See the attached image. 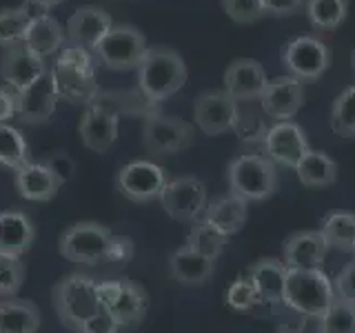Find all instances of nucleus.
Segmentation results:
<instances>
[{
	"mask_svg": "<svg viewBox=\"0 0 355 333\" xmlns=\"http://www.w3.org/2000/svg\"><path fill=\"white\" fill-rule=\"evenodd\" d=\"M53 80L58 87V96L76 105H92L98 96L96 80V58L89 49L78 44H67L58 51L53 62Z\"/></svg>",
	"mask_w": 355,
	"mask_h": 333,
	"instance_id": "f257e3e1",
	"label": "nucleus"
},
{
	"mask_svg": "<svg viewBox=\"0 0 355 333\" xmlns=\"http://www.w3.org/2000/svg\"><path fill=\"white\" fill-rule=\"evenodd\" d=\"M187 65L182 56L169 47H149L138 65V87L149 103L178 94L187 83Z\"/></svg>",
	"mask_w": 355,
	"mask_h": 333,
	"instance_id": "f03ea898",
	"label": "nucleus"
},
{
	"mask_svg": "<svg viewBox=\"0 0 355 333\" xmlns=\"http://www.w3.org/2000/svg\"><path fill=\"white\" fill-rule=\"evenodd\" d=\"M53 309L67 329L80 331L85 322L103 309L98 282L83 273L64 275L53 287Z\"/></svg>",
	"mask_w": 355,
	"mask_h": 333,
	"instance_id": "7ed1b4c3",
	"label": "nucleus"
},
{
	"mask_svg": "<svg viewBox=\"0 0 355 333\" xmlns=\"http://www.w3.org/2000/svg\"><path fill=\"white\" fill-rule=\"evenodd\" d=\"M336 300L333 280L322 269H286L284 305L306 318H322Z\"/></svg>",
	"mask_w": 355,
	"mask_h": 333,
	"instance_id": "20e7f679",
	"label": "nucleus"
},
{
	"mask_svg": "<svg viewBox=\"0 0 355 333\" xmlns=\"http://www.w3.org/2000/svg\"><path fill=\"white\" fill-rule=\"evenodd\" d=\"M227 180L231 194L240 196L247 203H262L271 198L277 189L275 164L258 153H244L231 160L227 166Z\"/></svg>",
	"mask_w": 355,
	"mask_h": 333,
	"instance_id": "39448f33",
	"label": "nucleus"
},
{
	"mask_svg": "<svg viewBox=\"0 0 355 333\" xmlns=\"http://www.w3.org/2000/svg\"><path fill=\"white\" fill-rule=\"evenodd\" d=\"M147 38L142 36V31L131 25H114L107 36L98 42L94 49V56L100 65H105L107 69L125 71L138 67L147 53Z\"/></svg>",
	"mask_w": 355,
	"mask_h": 333,
	"instance_id": "423d86ee",
	"label": "nucleus"
},
{
	"mask_svg": "<svg viewBox=\"0 0 355 333\" xmlns=\"http://www.w3.org/2000/svg\"><path fill=\"white\" fill-rule=\"evenodd\" d=\"M111 240H114V233L100 222H78L62 233L58 247L67 260L98 264L109 258Z\"/></svg>",
	"mask_w": 355,
	"mask_h": 333,
	"instance_id": "0eeeda50",
	"label": "nucleus"
},
{
	"mask_svg": "<svg viewBox=\"0 0 355 333\" xmlns=\"http://www.w3.org/2000/svg\"><path fill=\"white\" fill-rule=\"evenodd\" d=\"M193 125L173 116H149L142 125V147L149 155H171L191 147Z\"/></svg>",
	"mask_w": 355,
	"mask_h": 333,
	"instance_id": "6e6552de",
	"label": "nucleus"
},
{
	"mask_svg": "<svg viewBox=\"0 0 355 333\" xmlns=\"http://www.w3.org/2000/svg\"><path fill=\"white\" fill-rule=\"evenodd\" d=\"M280 58L288 69V76L302 83L318 80L331 67V49L324 40L315 36H297L284 44Z\"/></svg>",
	"mask_w": 355,
	"mask_h": 333,
	"instance_id": "1a4fd4ad",
	"label": "nucleus"
},
{
	"mask_svg": "<svg viewBox=\"0 0 355 333\" xmlns=\"http://www.w3.org/2000/svg\"><path fill=\"white\" fill-rule=\"evenodd\" d=\"M158 200L166 214L180 222H198L209 205L205 182L198 180L193 176H182V178H173V180H166Z\"/></svg>",
	"mask_w": 355,
	"mask_h": 333,
	"instance_id": "9d476101",
	"label": "nucleus"
},
{
	"mask_svg": "<svg viewBox=\"0 0 355 333\" xmlns=\"http://www.w3.org/2000/svg\"><path fill=\"white\" fill-rule=\"evenodd\" d=\"M103 307L118 320L120 327H133L147 314V296L131 280L98 282Z\"/></svg>",
	"mask_w": 355,
	"mask_h": 333,
	"instance_id": "9b49d317",
	"label": "nucleus"
},
{
	"mask_svg": "<svg viewBox=\"0 0 355 333\" xmlns=\"http://www.w3.org/2000/svg\"><path fill=\"white\" fill-rule=\"evenodd\" d=\"M118 191L131 203H151L160 198L166 185V173L151 160H133L118 171Z\"/></svg>",
	"mask_w": 355,
	"mask_h": 333,
	"instance_id": "f8f14e48",
	"label": "nucleus"
},
{
	"mask_svg": "<svg viewBox=\"0 0 355 333\" xmlns=\"http://www.w3.org/2000/svg\"><path fill=\"white\" fill-rule=\"evenodd\" d=\"M238 118V100H233L227 92H205L193 103L196 127L207 136H220V133L236 129Z\"/></svg>",
	"mask_w": 355,
	"mask_h": 333,
	"instance_id": "ddd939ff",
	"label": "nucleus"
},
{
	"mask_svg": "<svg viewBox=\"0 0 355 333\" xmlns=\"http://www.w3.org/2000/svg\"><path fill=\"white\" fill-rule=\"evenodd\" d=\"M262 142H264L266 158L273 164L291 166V169H295L300 160L311 151L304 131L291 120H282L271 125Z\"/></svg>",
	"mask_w": 355,
	"mask_h": 333,
	"instance_id": "4468645a",
	"label": "nucleus"
},
{
	"mask_svg": "<svg viewBox=\"0 0 355 333\" xmlns=\"http://www.w3.org/2000/svg\"><path fill=\"white\" fill-rule=\"evenodd\" d=\"M47 71L49 67L44 65V58L33 53L25 42L5 47L3 56H0V76L16 94L33 85Z\"/></svg>",
	"mask_w": 355,
	"mask_h": 333,
	"instance_id": "2eb2a0df",
	"label": "nucleus"
},
{
	"mask_svg": "<svg viewBox=\"0 0 355 333\" xmlns=\"http://www.w3.org/2000/svg\"><path fill=\"white\" fill-rule=\"evenodd\" d=\"M58 87H55L53 74L51 69L38 78L36 83L29 85L27 89L14 94L16 100V116L22 122H29V125H40V122H47L53 111L55 103H58Z\"/></svg>",
	"mask_w": 355,
	"mask_h": 333,
	"instance_id": "dca6fc26",
	"label": "nucleus"
},
{
	"mask_svg": "<svg viewBox=\"0 0 355 333\" xmlns=\"http://www.w3.org/2000/svg\"><path fill=\"white\" fill-rule=\"evenodd\" d=\"M304 105V85L293 76H277L269 80L260 96V107L269 118L291 120Z\"/></svg>",
	"mask_w": 355,
	"mask_h": 333,
	"instance_id": "f3484780",
	"label": "nucleus"
},
{
	"mask_svg": "<svg viewBox=\"0 0 355 333\" xmlns=\"http://www.w3.org/2000/svg\"><path fill=\"white\" fill-rule=\"evenodd\" d=\"M78 133H80V140L87 149L105 153L114 147L118 138V114L105 105L92 103L80 118Z\"/></svg>",
	"mask_w": 355,
	"mask_h": 333,
	"instance_id": "a211bd4d",
	"label": "nucleus"
},
{
	"mask_svg": "<svg viewBox=\"0 0 355 333\" xmlns=\"http://www.w3.org/2000/svg\"><path fill=\"white\" fill-rule=\"evenodd\" d=\"M111 27H114V20L103 7L85 5L78 7L71 18L67 20V36H69L71 44L94 51L98 42L111 31Z\"/></svg>",
	"mask_w": 355,
	"mask_h": 333,
	"instance_id": "6ab92c4d",
	"label": "nucleus"
},
{
	"mask_svg": "<svg viewBox=\"0 0 355 333\" xmlns=\"http://www.w3.org/2000/svg\"><path fill=\"white\" fill-rule=\"evenodd\" d=\"M269 85L264 67L253 58H236L225 71V92L233 100H260Z\"/></svg>",
	"mask_w": 355,
	"mask_h": 333,
	"instance_id": "aec40b11",
	"label": "nucleus"
},
{
	"mask_svg": "<svg viewBox=\"0 0 355 333\" xmlns=\"http://www.w3.org/2000/svg\"><path fill=\"white\" fill-rule=\"evenodd\" d=\"M327 251H329V244L324 242L320 231H300L286 240L282 262L288 271L322 269Z\"/></svg>",
	"mask_w": 355,
	"mask_h": 333,
	"instance_id": "412c9836",
	"label": "nucleus"
},
{
	"mask_svg": "<svg viewBox=\"0 0 355 333\" xmlns=\"http://www.w3.org/2000/svg\"><path fill=\"white\" fill-rule=\"evenodd\" d=\"M36 240V227L27 214L9 209L0 214V255L20 258Z\"/></svg>",
	"mask_w": 355,
	"mask_h": 333,
	"instance_id": "4be33fe9",
	"label": "nucleus"
},
{
	"mask_svg": "<svg viewBox=\"0 0 355 333\" xmlns=\"http://www.w3.org/2000/svg\"><path fill=\"white\" fill-rule=\"evenodd\" d=\"M247 211H249L247 200H242L240 196L229 191L227 196H220L214 200V203L207 205L202 220L214 229H218L222 236L231 238L244 227V222H247Z\"/></svg>",
	"mask_w": 355,
	"mask_h": 333,
	"instance_id": "5701e85b",
	"label": "nucleus"
},
{
	"mask_svg": "<svg viewBox=\"0 0 355 333\" xmlns=\"http://www.w3.org/2000/svg\"><path fill=\"white\" fill-rule=\"evenodd\" d=\"M16 187H18V194L25 200H31V203H47V200H51L58 194V189L62 185L58 178L38 160V162H27L25 166H20L16 171Z\"/></svg>",
	"mask_w": 355,
	"mask_h": 333,
	"instance_id": "b1692460",
	"label": "nucleus"
},
{
	"mask_svg": "<svg viewBox=\"0 0 355 333\" xmlns=\"http://www.w3.org/2000/svg\"><path fill=\"white\" fill-rule=\"evenodd\" d=\"M249 278L258 289L262 302H284V284H286V266L277 258H260L249 266Z\"/></svg>",
	"mask_w": 355,
	"mask_h": 333,
	"instance_id": "393cba45",
	"label": "nucleus"
},
{
	"mask_svg": "<svg viewBox=\"0 0 355 333\" xmlns=\"http://www.w3.org/2000/svg\"><path fill=\"white\" fill-rule=\"evenodd\" d=\"M214 264L216 260H209L205 255H200L196 251H191L189 247H182L171 253L169 258V273L173 280H178L180 284H205L211 275H214Z\"/></svg>",
	"mask_w": 355,
	"mask_h": 333,
	"instance_id": "a878e982",
	"label": "nucleus"
},
{
	"mask_svg": "<svg viewBox=\"0 0 355 333\" xmlns=\"http://www.w3.org/2000/svg\"><path fill=\"white\" fill-rule=\"evenodd\" d=\"M40 311L29 300H0V333H36Z\"/></svg>",
	"mask_w": 355,
	"mask_h": 333,
	"instance_id": "bb28decb",
	"label": "nucleus"
},
{
	"mask_svg": "<svg viewBox=\"0 0 355 333\" xmlns=\"http://www.w3.org/2000/svg\"><path fill=\"white\" fill-rule=\"evenodd\" d=\"M295 173L304 187H331L338 180V164L329 153L311 149L295 166Z\"/></svg>",
	"mask_w": 355,
	"mask_h": 333,
	"instance_id": "cd10ccee",
	"label": "nucleus"
},
{
	"mask_svg": "<svg viewBox=\"0 0 355 333\" xmlns=\"http://www.w3.org/2000/svg\"><path fill=\"white\" fill-rule=\"evenodd\" d=\"M25 44L33 53H38L40 58H47V56H53L62 49L64 29L60 27V22L51 16L42 18V20H33L27 31Z\"/></svg>",
	"mask_w": 355,
	"mask_h": 333,
	"instance_id": "c85d7f7f",
	"label": "nucleus"
},
{
	"mask_svg": "<svg viewBox=\"0 0 355 333\" xmlns=\"http://www.w3.org/2000/svg\"><path fill=\"white\" fill-rule=\"evenodd\" d=\"M320 233L329 249H340L355 253V214H347V211H333L324 218L320 227Z\"/></svg>",
	"mask_w": 355,
	"mask_h": 333,
	"instance_id": "c756f323",
	"label": "nucleus"
},
{
	"mask_svg": "<svg viewBox=\"0 0 355 333\" xmlns=\"http://www.w3.org/2000/svg\"><path fill=\"white\" fill-rule=\"evenodd\" d=\"M306 18L318 31H331L340 27L349 14V0H306Z\"/></svg>",
	"mask_w": 355,
	"mask_h": 333,
	"instance_id": "7c9ffc66",
	"label": "nucleus"
},
{
	"mask_svg": "<svg viewBox=\"0 0 355 333\" xmlns=\"http://www.w3.org/2000/svg\"><path fill=\"white\" fill-rule=\"evenodd\" d=\"M29 160V144L25 136L16 129L3 122L0 125V164L9 166V169L18 171L20 166H25Z\"/></svg>",
	"mask_w": 355,
	"mask_h": 333,
	"instance_id": "2f4dec72",
	"label": "nucleus"
},
{
	"mask_svg": "<svg viewBox=\"0 0 355 333\" xmlns=\"http://www.w3.org/2000/svg\"><path fill=\"white\" fill-rule=\"evenodd\" d=\"M227 240L229 238L222 236L218 229L207 225L205 220H198L187 236V247L196 253H200V255H205V258H209V260H218L220 253L225 251Z\"/></svg>",
	"mask_w": 355,
	"mask_h": 333,
	"instance_id": "473e14b6",
	"label": "nucleus"
},
{
	"mask_svg": "<svg viewBox=\"0 0 355 333\" xmlns=\"http://www.w3.org/2000/svg\"><path fill=\"white\" fill-rule=\"evenodd\" d=\"M331 129L342 138H355V85L347 87L333 100Z\"/></svg>",
	"mask_w": 355,
	"mask_h": 333,
	"instance_id": "72a5a7b5",
	"label": "nucleus"
},
{
	"mask_svg": "<svg viewBox=\"0 0 355 333\" xmlns=\"http://www.w3.org/2000/svg\"><path fill=\"white\" fill-rule=\"evenodd\" d=\"M322 333H355V302L336 296L331 307L320 318Z\"/></svg>",
	"mask_w": 355,
	"mask_h": 333,
	"instance_id": "f704fd0d",
	"label": "nucleus"
},
{
	"mask_svg": "<svg viewBox=\"0 0 355 333\" xmlns=\"http://www.w3.org/2000/svg\"><path fill=\"white\" fill-rule=\"evenodd\" d=\"M31 27L29 16L22 11V7H9L0 11V44L11 47V44L25 42L27 31Z\"/></svg>",
	"mask_w": 355,
	"mask_h": 333,
	"instance_id": "c9c22d12",
	"label": "nucleus"
},
{
	"mask_svg": "<svg viewBox=\"0 0 355 333\" xmlns=\"http://www.w3.org/2000/svg\"><path fill=\"white\" fill-rule=\"evenodd\" d=\"M262 302L251 278H238L227 291V305L236 311H251Z\"/></svg>",
	"mask_w": 355,
	"mask_h": 333,
	"instance_id": "e433bc0d",
	"label": "nucleus"
},
{
	"mask_svg": "<svg viewBox=\"0 0 355 333\" xmlns=\"http://www.w3.org/2000/svg\"><path fill=\"white\" fill-rule=\"evenodd\" d=\"M25 280V266L20 258H7L0 255V298H11Z\"/></svg>",
	"mask_w": 355,
	"mask_h": 333,
	"instance_id": "4c0bfd02",
	"label": "nucleus"
},
{
	"mask_svg": "<svg viewBox=\"0 0 355 333\" xmlns=\"http://www.w3.org/2000/svg\"><path fill=\"white\" fill-rule=\"evenodd\" d=\"M222 7H225L227 16L238 25H251V22L266 16L262 0H222Z\"/></svg>",
	"mask_w": 355,
	"mask_h": 333,
	"instance_id": "58836bf2",
	"label": "nucleus"
},
{
	"mask_svg": "<svg viewBox=\"0 0 355 333\" xmlns=\"http://www.w3.org/2000/svg\"><path fill=\"white\" fill-rule=\"evenodd\" d=\"M47 169L58 178L60 185H67V182H71L73 180V176H76V162L71 160V155L62 151V149H55V151H49V153H44V158L40 160Z\"/></svg>",
	"mask_w": 355,
	"mask_h": 333,
	"instance_id": "ea45409f",
	"label": "nucleus"
},
{
	"mask_svg": "<svg viewBox=\"0 0 355 333\" xmlns=\"http://www.w3.org/2000/svg\"><path fill=\"white\" fill-rule=\"evenodd\" d=\"M118 329H120L118 320L103 307L96 316H92L85 322L78 333H118Z\"/></svg>",
	"mask_w": 355,
	"mask_h": 333,
	"instance_id": "a19ab883",
	"label": "nucleus"
},
{
	"mask_svg": "<svg viewBox=\"0 0 355 333\" xmlns=\"http://www.w3.org/2000/svg\"><path fill=\"white\" fill-rule=\"evenodd\" d=\"M333 287H336L338 298L355 302V258L338 273V278L333 280Z\"/></svg>",
	"mask_w": 355,
	"mask_h": 333,
	"instance_id": "79ce46f5",
	"label": "nucleus"
},
{
	"mask_svg": "<svg viewBox=\"0 0 355 333\" xmlns=\"http://www.w3.org/2000/svg\"><path fill=\"white\" fill-rule=\"evenodd\" d=\"M304 3H306V0H262L264 14L266 16H275V18L297 14V11L304 7Z\"/></svg>",
	"mask_w": 355,
	"mask_h": 333,
	"instance_id": "37998d69",
	"label": "nucleus"
},
{
	"mask_svg": "<svg viewBox=\"0 0 355 333\" xmlns=\"http://www.w3.org/2000/svg\"><path fill=\"white\" fill-rule=\"evenodd\" d=\"M131 255H133V242L129 238L114 236L107 262H127V260H131Z\"/></svg>",
	"mask_w": 355,
	"mask_h": 333,
	"instance_id": "c03bdc74",
	"label": "nucleus"
},
{
	"mask_svg": "<svg viewBox=\"0 0 355 333\" xmlns=\"http://www.w3.org/2000/svg\"><path fill=\"white\" fill-rule=\"evenodd\" d=\"M49 5H44L40 3V0H25V5H22V11L29 16V20H42V18H47L49 16Z\"/></svg>",
	"mask_w": 355,
	"mask_h": 333,
	"instance_id": "a18cd8bd",
	"label": "nucleus"
},
{
	"mask_svg": "<svg viewBox=\"0 0 355 333\" xmlns=\"http://www.w3.org/2000/svg\"><path fill=\"white\" fill-rule=\"evenodd\" d=\"M11 116H16L14 94H9V92H5V89H0V125H3L5 120H9Z\"/></svg>",
	"mask_w": 355,
	"mask_h": 333,
	"instance_id": "49530a36",
	"label": "nucleus"
},
{
	"mask_svg": "<svg viewBox=\"0 0 355 333\" xmlns=\"http://www.w3.org/2000/svg\"><path fill=\"white\" fill-rule=\"evenodd\" d=\"M40 3H44V5H49V7H53V5H60L62 0H40Z\"/></svg>",
	"mask_w": 355,
	"mask_h": 333,
	"instance_id": "de8ad7c7",
	"label": "nucleus"
},
{
	"mask_svg": "<svg viewBox=\"0 0 355 333\" xmlns=\"http://www.w3.org/2000/svg\"><path fill=\"white\" fill-rule=\"evenodd\" d=\"M351 65H353V71H355V51H353V56H351Z\"/></svg>",
	"mask_w": 355,
	"mask_h": 333,
	"instance_id": "09e8293b",
	"label": "nucleus"
},
{
	"mask_svg": "<svg viewBox=\"0 0 355 333\" xmlns=\"http://www.w3.org/2000/svg\"><path fill=\"white\" fill-rule=\"evenodd\" d=\"M277 333H297V331H284V329H282V331H277Z\"/></svg>",
	"mask_w": 355,
	"mask_h": 333,
	"instance_id": "8fccbe9b",
	"label": "nucleus"
}]
</instances>
